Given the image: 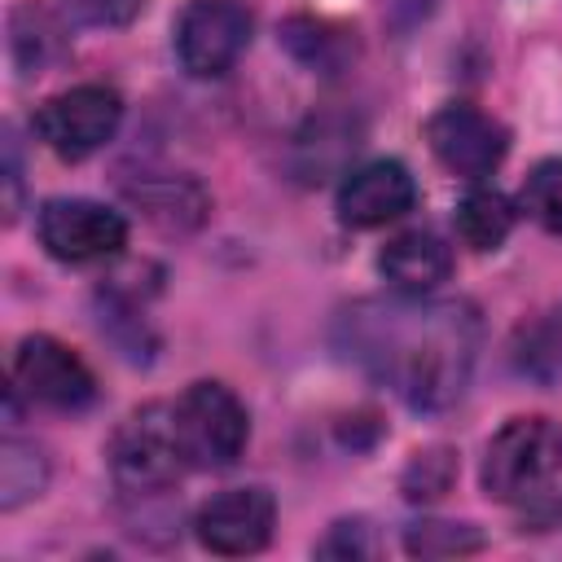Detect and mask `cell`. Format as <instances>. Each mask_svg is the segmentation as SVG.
Here are the masks:
<instances>
[{"label": "cell", "mask_w": 562, "mask_h": 562, "mask_svg": "<svg viewBox=\"0 0 562 562\" xmlns=\"http://www.w3.org/2000/svg\"><path fill=\"white\" fill-rule=\"evenodd\" d=\"M338 342L408 408L443 413L470 386L479 312L465 299H364L338 316Z\"/></svg>", "instance_id": "cell-1"}, {"label": "cell", "mask_w": 562, "mask_h": 562, "mask_svg": "<svg viewBox=\"0 0 562 562\" xmlns=\"http://www.w3.org/2000/svg\"><path fill=\"white\" fill-rule=\"evenodd\" d=\"M562 470V426L553 417L527 413L509 417L483 448L479 483L501 505L536 501Z\"/></svg>", "instance_id": "cell-2"}, {"label": "cell", "mask_w": 562, "mask_h": 562, "mask_svg": "<svg viewBox=\"0 0 562 562\" xmlns=\"http://www.w3.org/2000/svg\"><path fill=\"white\" fill-rule=\"evenodd\" d=\"M105 461H110V479L127 496H162L189 470L184 443L176 430V408L162 400L132 408L114 426Z\"/></svg>", "instance_id": "cell-3"}, {"label": "cell", "mask_w": 562, "mask_h": 562, "mask_svg": "<svg viewBox=\"0 0 562 562\" xmlns=\"http://www.w3.org/2000/svg\"><path fill=\"white\" fill-rule=\"evenodd\" d=\"M171 408H176V430H180L189 470H228L246 452L250 417L233 386L211 378L189 382L171 400Z\"/></svg>", "instance_id": "cell-4"}, {"label": "cell", "mask_w": 562, "mask_h": 562, "mask_svg": "<svg viewBox=\"0 0 562 562\" xmlns=\"http://www.w3.org/2000/svg\"><path fill=\"white\" fill-rule=\"evenodd\" d=\"M123 123V97L110 88V83H75V88H61L53 92L31 127L35 136L66 162H83L88 154H97L101 145L114 140Z\"/></svg>", "instance_id": "cell-5"}, {"label": "cell", "mask_w": 562, "mask_h": 562, "mask_svg": "<svg viewBox=\"0 0 562 562\" xmlns=\"http://www.w3.org/2000/svg\"><path fill=\"white\" fill-rule=\"evenodd\" d=\"M255 18L241 0H189L176 18V57L193 79H220L250 48Z\"/></svg>", "instance_id": "cell-6"}, {"label": "cell", "mask_w": 562, "mask_h": 562, "mask_svg": "<svg viewBox=\"0 0 562 562\" xmlns=\"http://www.w3.org/2000/svg\"><path fill=\"white\" fill-rule=\"evenodd\" d=\"M40 246L61 263L114 259L127 246V220L92 198H48L35 215Z\"/></svg>", "instance_id": "cell-7"}, {"label": "cell", "mask_w": 562, "mask_h": 562, "mask_svg": "<svg viewBox=\"0 0 562 562\" xmlns=\"http://www.w3.org/2000/svg\"><path fill=\"white\" fill-rule=\"evenodd\" d=\"M13 386L44 408L79 413L97 400V378L75 347L53 334H26L13 351Z\"/></svg>", "instance_id": "cell-8"}, {"label": "cell", "mask_w": 562, "mask_h": 562, "mask_svg": "<svg viewBox=\"0 0 562 562\" xmlns=\"http://www.w3.org/2000/svg\"><path fill=\"white\" fill-rule=\"evenodd\" d=\"M426 145L461 180H483L492 176L505 154H509V132L492 114H483L470 101H448L426 119Z\"/></svg>", "instance_id": "cell-9"}, {"label": "cell", "mask_w": 562, "mask_h": 562, "mask_svg": "<svg viewBox=\"0 0 562 562\" xmlns=\"http://www.w3.org/2000/svg\"><path fill=\"white\" fill-rule=\"evenodd\" d=\"M277 527V501L263 487H224L193 514V536L206 553L220 558H246L259 553L272 540Z\"/></svg>", "instance_id": "cell-10"}, {"label": "cell", "mask_w": 562, "mask_h": 562, "mask_svg": "<svg viewBox=\"0 0 562 562\" xmlns=\"http://www.w3.org/2000/svg\"><path fill=\"white\" fill-rule=\"evenodd\" d=\"M338 220L347 228H382L417 206V180L395 158H373L364 167L342 171L338 184Z\"/></svg>", "instance_id": "cell-11"}, {"label": "cell", "mask_w": 562, "mask_h": 562, "mask_svg": "<svg viewBox=\"0 0 562 562\" xmlns=\"http://www.w3.org/2000/svg\"><path fill=\"white\" fill-rule=\"evenodd\" d=\"M378 272L386 277V285L395 294L422 299V294H430L435 285L448 281V272H452V246L439 233H430V228H404V233H395L382 246Z\"/></svg>", "instance_id": "cell-12"}, {"label": "cell", "mask_w": 562, "mask_h": 562, "mask_svg": "<svg viewBox=\"0 0 562 562\" xmlns=\"http://www.w3.org/2000/svg\"><path fill=\"white\" fill-rule=\"evenodd\" d=\"M127 198L132 206L145 211V220L162 224V228H198L211 211L206 193L198 180L189 176H171V171H145L136 180H127Z\"/></svg>", "instance_id": "cell-13"}, {"label": "cell", "mask_w": 562, "mask_h": 562, "mask_svg": "<svg viewBox=\"0 0 562 562\" xmlns=\"http://www.w3.org/2000/svg\"><path fill=\"white\" fill-rule=\"evenodd\" d=\"M281 44L294 61H303L316 75H338L356 57V31L351 26L329 22V18H307V13H299L281 26Z\"/></svg>", "instance_id": "cell-14"}, {"label": "cell", "mask_w": 562, "mask_h": 562, "mask_svg": "<svg viewBox=\"0 0 562 562\" xmlns=\"http://www.w3.org/2000/svg\"><path fill=\"white\" fill-rule=\"evenodd\" d=\"M61 53H66V26L57 22V13L35 0H22L9 13V57H13L18 75H40Z\"/></svg>", "instance_id": "cell-15"}, {"label": "cell", "mask_w": 562, "mask_h": 562, "mask_svg": "<svg viewBox=\"0 0 562 562\" xmlns=\"http://www.w3.org/2000/svg\"><path fill=\"white\" fill-rule=\"evenodd\" d=\"M452 224H457V237H461L470 250L487 255V250H501V246H505V237H509V228H514V206H509V198H505L501 189L474 184V189L457 202Z\"/></svg>", "instance_id": "cell-16"}, {"label": "cell", "mask_w": 562, "mask_h": 562, "mask_svg": "<svg viewBox=\"0 0 562 562\" xmlns=\"http://www.w3.org/2000/svg\"><path fill=\"white\" fill-rule=\"evenodd\" d=\"M48 487V457L31 439L9 435L0 443V509L13 514L18 505L35 501Z\"/></svg>", "instance_id": "cell-17"}, {"label": "cell", "mask_w": 562, "mask_h": 562, "mask_svg": "<svg viewBox=\"0 0 562 562\" xmlns=\"http://www.w3.org/2000/svg\"><path fill=\"white\" fill-rule=\"evenodd\" d=\"M404 549L413 558H465L483 549V531L474 522H448V518H422L404 527Z\"/></svg>", "instance_id": "cell-18"}, {"label": "cell", "mask_w": 562, "mask_h": 562, "mask_svg": "<svg viewBox=\"0 0 562 562\" xmlns=\"http://www.w3.org/2000/svg\"><path fill=\"white\" fill-rule=\"evenodd\" d=\"M518 211L536 228L562 237V158H540L527 171V180L518 189Z\"/></svg>", "instance_id": "cell-19"}, {"label": "cell", "mask_w": 562, "mask_h": 562, "mask_svg": "<svg viewBox=\"0 0 562 562\" xmlns=\"http://www.w3.org/2000/svg\"><path fill=\"white\" fill-rule=\"evenodd\" d=\"M452 479H457V452H452V448H422V452H413V461L404 465L400 492H404L413 505H426V501L448 496Z\"/></svg>", "instance_id": "cell-20"}, {"label": "cell", "mask_w": 562, "mask_h": 562, "mask_svg": "<svg viewBox=\"0 0 562 562\" xmlns=\"http://www.w3.org/2000/svg\"><path fill=\"white\" fill-rule=\"evenodd\" d=\"M66 18H75L79 26H97V31H119L132 26L145 13V0H61Z\"/></svg>", "instance_id": "cell-21"}, {"label": "cell", "mask_w": 562, "mask_h": 562, "mask_svg": "<svg viewBox=\"0 0 562 562\" xmlns=\"http://www.w3.org/2000/svg\"><path fill=\"white\" fill-rule=\"evenodd\" d=\"M316 553L325 558H373L378 544H373V527L364 518H342L329 527V536L316 544Z\"/></svg>", "instance_id": "cell-22"}, {"label": "cell", "mask_w": 562, "mask_h": 562, "mask_svg": "<svg viewBox=\"0 0 562 562\" xmlns=\"http://www.w3.org/2000/svg\"><path fill=\"white\" fill-rule=\"evenodd\" d=\"M18 206H22V167H18V145L9 136V145H4V220H18Z\"/></svg>", "instance_id": "cell-23"}]
</instances>
